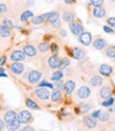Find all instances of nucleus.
<instances>
[{
  "label": "nucleus",
  "mask_w": 115,
  "mask_h": 131,
  "mask_svg": "<svg viewBox=\"0 0 115 131\" xmlns=\"http://www.w3.org/2000/svg\"><path fill=\"white\" fill-rule=\"evenodd\" d=\"M91 108H92V106H91V104H89V103H84V104H80V106H79V111L81 112V113H88L90 110H91Z\"/></svg>",
  "instance_id": "b1692460"
},
{
  "label": "nucleus",
  "mask_w": 115,
  "mask_h": 131,
  "mask_svg": "<svg viewBox=\"0 0 115 131\" xmlns=\"http://www.w3.org/2000/svg\"><path fill=\"white\" fill-rule=\"evenodd\" d=\"M27 4H30V5H33V4H34V2H33V1H32V0H28V1H27Z\"/></svg>",
  "instance_id": "603ef678"
},
{
  "label": "nucleus",
  "mask_w": 115,
  "mask_h": 131,
  "mask_svg": "<svg viewBox=\"0 0 115 131\" xmlns=\"http://www.w3.org/2000/svg\"><path fill=\"white\" fill-rule=\"evenodd\" d=\"M100 112H101V110H96V111H94V112L92 113V116L95 117V118H98V116H99Z\"/></svg>",
  "instance_id": "37998d69"
},
{
  "label": "nucleus",
  "mask_w": 115,
  "mask_h": 131,
  "mask_svg": "<svg viewBox=\"0 0 115 131\" xmlns=\"http://www.w3.org/2000/svg\"><path fill=\"white\" fill-rule=\"evenodd\" d=\"M39 87H44V88H49V89H53L54 88V85L53 84H50L47 80H42L41 83H39Z\"/></svg>",
  "instance_id": "c9c22d12"
},
{
  "label": "nucleus",
  "mask_w": 115,
  "mask_h": 131,
  "mask_svg": "<svg viewBox=\"0 0 115 131\" xmlns=\"http://www.w3.org/2000/svg\"><path fill=\"white\" fill-rule=\"evenodd\" d=\"M64 84H65V83H63L61 79H60V80H56L54 87L57 88V89H59V90H62V89H64Z\"/></svg>",
  "instance_id": "e433bc0d"
},
{
  "label": "nucleus",
  "mask_w": 115,
  "mask_h": 131,
  "mask_svg": "<svg viewBox=\"0 0 115 131\" xmlns=\"http://www.w3.org/2000/svg\"><path fill=\"white\" fill-rule=\"evenodd\" d=\"M62 77H63V72H62V70L55 71V72H53V74L51 75V79H52L53 81L60 80V79H62Z\"/></svg>",
  "instance_id": "5701e85b"
},
{
  "label": "nucleus",
  "mask_w": 115,
  "mask_h": 131,
  "mask_svg": "<svg viewBox=\"0 0 115 131\" xmlns=\"http://www.w3.org/2000/svg\"><path fill=\"white\" fill-rule=\"evenodd\" d=\"M10 70H11L12 73H14V74L20 75V74H22L23 71H24V66L20 61H15L14 63H12Z\"/></svg>",
  "instance_id": "423d86ee"
},
{
  "label": "nucleus",
  "mask_w": 115,
  "mask_h": 131,
  "mask_svg": "<svg viewBox=\"0 0 115 131\" xmlns=\"http://www.w3.org/2000/svg\"><path fill=\"white\" fill-rule=\"evenodd\" d=\"M26 105H27V107H29L30 109H34V110H38L39 109L38 105L34 101H32L31 98H27L26 100Z\"/></svg>",
  "instance_id": "bb28decb"
},
{
  "label": "nucleus",
  "mask_w": 115,
  "mask_h": 131,
  "mask_svg": "<svg viewBox=\"0 0 115 131\" xmlns=\"http://www.w3.org/2000/svg\"><path fill=\"white\" fill-rule=\"evenodd\" d=\"M103 84V78L101 76H98V75H95L93 76L91 79H90V85L92 87L96 88V87H99Z\"/></svg>",
  "instance_id": "6ab92c4d"
},
{
  "label": "nucleus",
  "mask_w": 115,
  "mask_h": 131,
  "mask_svg": "<svg viewBox=\"0 0 115 131\" xmlns=\"http://www.w3.org/2000/svg\"><path fill=\"white\" fill-rule=\"evenodd\" d=\"M75 81H73V80H68V81H65V84H64V91L65 93H67L68 95H71L74 91V89H75Z\"/></svg>",
  "instance_id": "a211bd4d"
},
{
  "label": "nucleus",
  "mask_w": 115,
  "mask_h": 131,
  "mask_svg": "<svg viewBox=\"0 0 115 131\" xmlns=\"http://www.w3.org/2000/svg\"><path fill=\"white\" fill-rule=\"evenodd\" d=\"M78 41L81 43V45H84L86 47L90 46L92 42V35H91V33H89V32H84L83 34H80L78 36Z\"/></svg>",
  "instance_id": "39448f33"
},
{
  "label": "nucleus",
  "mask_w": 115,
  "mask_h": 131,
  "mask_svg": "<svg viewBox=\"0 0 115 131\" xmlns=\"http://www.w3.org/2000/svg\"><path fill=\"white\" fill-rule=\"evenodd\" d=\"M60 98H61V90L59 89H55L54 91L52 92V95H51V100L53 103H57V102H59L60 101Z\"/></svg>",
  "instance_id": "4be33fe9"
},
{
  "label": "nucleus",
  "mask_w": 115,
  "mask_h": 131,
  "mask_svg": "<svg viewBox=\"0 0 115 131\" xmlns=\"http://www.w3.org/2000/svg\"><path fill=\"white\" fill-rule=\"evenodd\" d=\"M3 24L6 26V27H9V28H13L14 27V23H13V21L11 19H4L3 20Z\"/></svg>",
  "instance_id": "4c0bfd02"
},
{
  "label": "nucleus",
  "mask_w": 115,
  "mask_h": 131,
  "mask_svg": "<svg viewBox=\"0 0 115 131\" xmlns=\"http://www.w3.org/2000/svg\"><path fill=\"white\" fill-rule=\"evenodd\" d=\"M72 56L74 57L75 59H78V60H81V59H84L85 58V56H86V53L84 50H81L80 48H77L75 47L72 50Z\"/></svg>",
  "instance_id": "2eb2a0df"
},
{
  "label": "nucleus",
  "mask_w": 115,
  "mask_h": 131,
  "mask_svg": "<svg viewBox=\"0 0 115 131\" xmlns=\"http://www.w3.org/2000/svg\"><path fill=\"white\" fill-rule=\"evenodd\" d=\"M75 1L74 0H64V3H67V4H71V3H74Z\"/></svg>",
  "instance_id": "8fccbe9b"
},
{
  "label": "nucleus",
  "mask_w": 115,
  "mask_h": 131,
  "mask_svg": "<svg viewBox=\"0 0 115 131\" xmlns=\"http://www.w3.org/2000/svg\"><path fill=\"white\" fill-rule=\"evenodd\" d=\"M44 1L48 3H52V2H54V0H44Z\"/></svg>",
  "instance_id": "864d4df0"
},
{
  "label": "nucleus",
  "mask_w": 115,
  "mask_h": 131,
  "mask_svg": "<svg viewBox=\"0 0 115 131\" xmlns=\"http://www.w3.org/2000/svg\"><path fill=\"white\" fill-rule=\"evenodd\" d=\"M84 123L88 128L92 129V128H95L96 125H97V118L93 117L92 115H88V116L84 117Z\"/></svg>",
  "instance_id": "f8f14e48"
},
{
  "label": "nucleus",
  "mask_w": 115,
  "mask_h": 131,
  "mask_svg": "<svg viewBox=\"0 0 115 131\" xmlns=\"http://www.w3.org/2000/svg\"><path fill=\"white\" fill-rule=\"evenodd\" d=\"M33 16H34L33 12H31V11H24V12L21 14V16H20V20H21V21H27V20H29L30 18H32Z\"/></svg>",
  "instance_id": "393cba45"
},
{
  "label": "nucleus",
  "mask_w": 115,
  "mask_h": 131,
  "mask_svg": "<svg viewBox=\"0 0 115 131\" xmlns=\"http://www.w3.org/2000/svg\"><path fill=\"white\" fill-rule=\"evenodd\" d=\"M70 64H71V61H70V59H68V58H62V59L60 60V64H59V70H64L65 68H68Z\"/></svg>",
  "instance_id": "2f4dec72"
},
{
  "label": "nucleus",
  "mask_w": 115,
  "mask_h": 131,
  "mask_svg": "<svg viewBox=\"0 0 115 131\" xmlns=\"http://www.w3.org/2000/svg\"><path fill=\"white\" fill-rule=\"evenodd\" d=\"M59 35L62 36V37H65L67 36V32H65L63 29H61V30H59Z\"/></svg>",
  "instance_id": "49530a36"
},
{
  "label": "nucleus",
  "mask_w": 115,
  "mask_h": 131,
  "mask_svg": "<svg viewBox=\"0 0 115 131\" xmlns=\"http://www.w3.org/2000/svg\"><path fill=\"white\" fill-rule=\"evenodd\" d=\"M60 23H61V22H60V20H57V21H55L54 23H52L51 26H52L53 28L57 29V28H59V27H60Z\"/></svg>",
  "instance_id": "c03bdc74"
},
{
  "label": "nucleus",
  "mask_w": 115,
  "mask_h": 131,
  "mask_svg": "<svg viewBox=\"0 0 115 131\" xmlns=\"http://www.w3.org/2000/svg\"><path fill=\"white\" fill-rule=\"evenodd\" d=\"M91 95V89L88 86H81L76 92V96L79 100H87Z\"/></svg>",
  "instance_id": "f03ea898"
},
{
  "label": "nucleus",
  "mask_w": 115,
  "mask_h": 131,
  "mask_svg": "<svg viewBox=\"0 0 115 131\" xmlns=\"http://www.w3.org/2000/svg\"><path fill=\"white\" fill-rule=\"evenodd\" d=\"M34 94L41 101H48L49 98H50V92H49V90L44 87H39L38 89H36Z\"/></svg>",
  "instance_id": "f257e3e1"
},
{
  "label": "nucleus",
  "mask_w": 115,
  "mask_h": 131,
  "mask_svg": "<svg viewBox=\"0 0 115 131\" xmlns=\"http://www.w3.org/2000/svg\"><path fill=\"white\" fill-rule=\"evenodd\" d=\"M62 19L65 22L71 23L72 21L75 20V14H74L73 12H64L62 14Z\"/></svg>",
  "instance_id": "412c9836"
},
{
  "label": "nucleus",
  "mask_w": 115,
  "mask_h": 131,
  "mask_svg": "<svg viewBox=\"0 0 115 131\" xmlns=\"http://www.w3.org/2000/svg\"><path fill=\"white\" fill-rule=\"evenodd\" d=\"M17 118H18V114L13 110L7 111L4 114V122L6 123V124H11V123H13L15 119H17Z\"/></svg>",
  "instance_id": "ddd939ff"
},
{
  "label": "nucleus",
  "mask_w": 115,
  "mask_h": 131,
  "mask_svg": "<svg viewBox=\"0 0 115 131\" xmlns=\"http://www.w3.org/2000/svg\"><path fill=\"white\" fill-rule=\"evenodd\" d=\"M107 22H108L109 26H111L112 28L115 29V17H110V18H108Z\"/></svg>",
  "instance_id": "58836bf2"
},
{
  "label": "nucleus",
  "mask_w": 115,
  "mask_h": 131,
  "mask_svg": "<svg viewBox=\"0 0 115 131\" xmlns=\"http://www.w3.org/2000/svg\"><path fill=\"white\" fill-rule=\"evenodd\" d=\"M41 76H42V73L40 72V71L33 70V71L30 72V74H29V76H28V80H29L30 84L36 85V84H38V81L40 80Z\"/></svg>",
  "instance_id": "20e7f679"
},
{
  "label": "nucleus",
  "mask_w": 115,
  "mask_h": 131,
  "mask_svg": "<svg viewBox=\"0 0 115 131\" xmlns=\"http://www.w3.org/2000/svg\"><path fill=\"white\" fill-rule=\"evenodd\" d=\"M7 11V6L4 3H0V14H3Z\"/></svg>",
  "instance_id": "ea45409f"
},
{
  "label": "nucleus",
  "mask_w": 115,
  "mask_h": 131,
  "mask_svg": "<svg viewBox=\"0 0 115 131\" xmlns=\"http://www.w3.org/2000/svg\"><path fill=\"white\" fill-rule=\"evenodd\" d=\"M20 121L17 118V119H15L13 123H11V124H7V129L9 130H17L19 127H20Z\"/></svg>",
  "instance_id": "a878e982"
},
{
  "label": "nucleus",
  "mask_w": 115,
  "mask_h": 131,
  "mask_svg": "<svg viewBox=\"0 0 115 131\" xmlns=\"http://www.w3.org/2000/svg\"><path fill=\"white\" fill-rule=\"evenodd\" d=\"M1 72H4V69L2 68V66H0V73Z\"/></svg>",
  "instance_id": "5fc2aeb1"
},
{
  "label": "nucleus",
  "mask_w": 115,
  "mask_h": 131,
  "mask_svg": "<svg viewBox=\"0 0 115 131\" xmlns=\"http://www.w3.org/2000/svg\"><path fill=\"white\" fill-rule=\"evenodd\" d=\"M60 60L61 59H59L58 56L53 55V56H51L50 58L48 59V64H49V67H50L51 69H59Z\"/></svg>",
  "instance_id": "1a4fd4ad"
},
{
  "label": "nucleus",
  "mask_w": 115,
  "mask_h": 131,
  "mask_svg": "<svg viewBox=\"0 0 115 131\" xmlns=\"http://www.w3.org/2000/svg\"><path fill=\"white\" fill-rule=\"evenodd\" d=\"M98 94H99V97L100 98H102V100H107V98L111 97V95H112V89H111L110 86L106 85V86H103V87L100 88L99 93H98Z\"/></svg>",
  "instance_id": "0eeeda50"
},
{
  "label": "nucleus",
  "mask_w": 115,
  "mask_h": 131,
  "mask_svg": "<svg viewBox=\"0 0 115 131\" xmlns=\"http://www.w3.org/2000/svg\"><path fill=\"white\" fill-rule=\"evenodd\" d=\"M103 31L106 32V33H108V34H111V33H113L114 31H113V29L112 28H110V27H108V26H105L103 27Z\"/></svg>",
  "instance_id": "79ce46f5"
},
{
  "label": "nucleus",
  "mask_w": 115,
  "mask_h": 131,
  "mask_svg": "<svg viewBox=\"0 0 115 131\" xmlns=\"http://www.w3.org/2000/svg\"><path fill=\"white\" fill-rule=\"evenodd\" d=\"M99 73L102 76H110L112 73H113V68L111 67L110 64H107V63H102L99 66V69H98Z\"/></svg>",
  "instance_id": "6e6552de"
},
{
  "label": "nucleus",
  "mask_w": 115,
  "mask_h": 131,
  "mask_svg": "<svg viewBox=\"0 0 115 131\" xmlns=\"http://www.w3.org/2000/svg\"><path fill=\"white\" fill-rule=\"evenodd\" d=\"M49 49H50V45H49L47 41L39 43V46H38V51H39V52H41V53H45V52H48V51H49Z\"/></svg>",
  "instance_id": "cd10ccee"
},
{
  "label": "nucleus",
  "mask_w": 115,
  "mask_h": 131,
  "mask_svg": "<svg viewBox=\"0 0 115 131\" xmlns=\"http://www.w3.org/2000/svg\"><path fill=\"white\" fill-rule=\"evenodd\" d=\"M32 117V114L31 112L27 111V110H23L21 111L19 114H18V119L20 121V123H23V124H26V123H29L30 119Z\"/></svg>",
  "instance_id": "dca6fc26"
},
{
  "label": "nucleus",
  "mask_w": 115,
  "mask_h": 131,
  "mask_svg": "<svg viewBox=\"0 0 115 131\" xmlns=\"http://www.w3.org/2000/svg\"><path fill=\"white\" fill-rule=\"evenodd\" d=\"M92 14L95 18H103L107 15V11L103 6H94Z\"/></svg>",
  "instance_id": "9b49d317"
},
{
  "label": "nucleus",
  "mask_w": 115,
  "mask_h": 131,
  "mask_svg": "<svg viewBox=\"0 0 115 131\" xmlns=\"http://www.w3.org/2000/svg\"><path fill=\"white\" fill-rule=\"evenodd\" d=\"M26 53L23 51H19V50H16L11 54V60L13 61H22L26 59Z\"/></svg>",
  "instance_id": "9d476101"
},
{
  "label": "nucleus",
  "mask_w": 115,
  "mask_h": 131,
  "mask_svg": "<svg viewBox=\"0 0 115 131\" xmlns=\"http://www.w3.org/2000/svg\"><path fill=\"white\" fill-rule=\"evenodd\" d=\"M57 20H59V14L57 13V12H54V13L50 16V18L48 19V21L50 22L51 24H52V23H54V22H55V21H57Z\"/></svg>",
  "instance_id": "72a5a7b5"
},
{
  "label": "nucleus",
  "mask_w": 115,
  "mask_h": 131,
  "mask_svg": "<svg viewBox=\"0 0 115 131\" xmlns=\"http://www.w3.org/2000/svg\"><path fill=\"white\" fill-rule=\"evenodd\" d=\"M106 55L110 58H115V47L110 46L106 49Z\"/></svg>",
  "instance_id": "c85d7f7f"
},
{
  "label": "nucleus",
  "mask_w": 115,
  "mask_h": 131,
  "mask_svg": "<svg viewBox=\"0 0 115 131\" xmlns=\"http://www.w3.org/2000/svg\"><path fill=\"white\" fill-rule=\"evenodd\" d=\"M93 48L96 50H103L107 48V41L103 38H97L93 41Z\"/></svg>",
  "instance_id": "f3484780"
},
{
  "label": "nucleus",
  "mask_w": 115,
  "mask_h": 131,
  "mask_svg": "<svg viewBox=\"0 0 115 131\" xmlns=\"http://www.w3.org/2000/svg\"><path fill=\"white\" fill-rule=\"evenodd\" d=\"M89 2L93 6H102L105 0H89Z\"/></svg>",
  "instance_id": "f704fd0d"
},
{
  "label": "nucleus",
  "mask_w": 115,
  "mask_h": 131,
  "mask_svg": "<svg viewBox=\"0 0 115 131\" xmlns=\"http://www.w3.org/2000/svg\"><path fill=\"white\" fill-rule=\"evenodd\" d=\"M4 127H5V124H4V122H3L2 119H0V130L4 129Z\"/></svg>",
  "instance_id": "de8ad7c7"
},
{
  "label": "nucleus",
  "mask_w": 115,
  "mask_h": 131,
  "mask_svg": "<svg viewBox=\"0 0 115 131\" xmlns=\"http://www.w3.org/2000/svg\"><path fill=\"white\" fill-rule=\"evenodd\" d=\"M0 77H7V74H5L4 72H1L0 73Z\"/></svg>",
  "instance_id": "3c124183"
},
{
  "label": "nucleus",
  "mask_w": 115,
  "mask_h": 131,
  "mask_svg": "<svg viewBox=\"0 0 115 131\" xmlns=\"http://www.w3.org/2000/svg\"><path fill=\"white\" fill-rule=\"evenodd\" d=\"M114 103H115V100L111 96L109 98H107V100H103V102L101 103V106L102 107H112Z\"/></svg>",
  "instance_id": "7c9ffc66"
},
{
  "label": "nucleus",
  "mask_w": 115,
  "mask_h": 131,
  "mask_svg": "<svg viewBox=\"0 0 115 131\" xmlns=\"http://www.w3.org/2000/svg\"><path fill=\"white\" fill-rule=\"evenodd\" d=\"M50 49H51V51H52L53 53H55V54L58 52V47H57L56 43H52V46L50 47Z\"/></svg>",
  "instance_id": "a19ab883"
},
{
  "label": "nucleus",
  "mask_w": 115,
  "mask_h": 131,
  "mask_svg": "<svg viewBox=\"0 0 115 131\" xmlns=\"http://www.w3.org/2000/svg\"><path fill=\"white\" fill-rule=\"evenodd\" d=\"M44 20L45 19L43 17V15H39V16H36V17H34L32 19V23L35 24V26H38V24H41Z\"/></svg>",
  "instance_id": "c756f323"
},
{
  "label": "nucleus",
  "mask_w": 115,
  "mask_h": 131,
  "mask_svg": "<svg viewBox=\"0 0 115 131\" xmlns=\"http://www.w3.org/2000/svg\"><path fill=\"white\" fill-rule=\"evenodd\" d=\"M114 59H115V58H114Z\"/></svg>",
  "instance_id": "6e6d98bb"
},
{
  "label": "nucleus",
  "mask_w": 115,
  "mask_h": 131,
  "mask_svg": "<svg viewBox=\"0 0 115 131\" xmlns=\"http://www.w3.org/2000/svg\"><path fill=\"white\" fill-rule=\"evenodd\" d=\"M97 119H98V121H100V122H103V123H105V122H108V121L110 119V115H109V113H108V112H103V111H101Z\"/></svg>",
  "instance_id": "473e14b6"
},
{
  "label": "nucleus",
  "mask_w": 115,
  "mask_h": 131,
  "mask_svg": "<svg viewBox=\"0 0 115 131\" xmlns=\"http://www.w3.org/2000/svg\"><path fill=\"white\" fill-rule=\"evenodd\" d=\"M12 34L11 32V28L6 27V26H0V37L2 38H6V37H10Z\"/></svg>",
  "instance_id": "aec40b11"
},
{
  "label": "nucleus",
  "mask_w": 115,
  "mask_h": 131,
  "mask_svg": "<svg viewBox=\"0 0 115 131\" xmlns=\"http://www.w3.org/2000/svg\"><path fill=\"white\" fill-rule=\"evenodd\" d=\"M69 27H70V30L72 32V34L75 35V36H79L80 34H83L84 33V27L81 26L79 22L72 21L71 23H69Z\"/></svg>",
  "instance_id": "7ed1b4c3"
},
{
  "label": "nucleus",
  "mask_w": 115,
  "mask_h": 131,
  "mask_svg": "<svg viewBox=\"0 0 115 131\" xmlns=\"http://www.w3.org/2000/svg\"><path fill=\"white\" fill-rule=\"evenodd\" d=\"M5 61H6V57L5 56H2L1 58H0V66H3L5 63Z\"/></svg>",
  "instance_id": "a18cd8bd"
},
{
  "label": "nucleus",
  "mask_w": 115,
  "mask_h": 131,
  "mask_svg": "<svg viewBox=\"0 0 115 131\" xmlns=\"http://www.w3.org/2000/svg\"><path fill=\"white\" fill-rule=\"evenodd\" d=\"M23 52L29 57H34L37 54V49L33 45H26L23 47Z\"/></svg>",
  "instance_id": "4468645a"
},
{
  "label": "nucleus",
  "mask_w": 115,
  "mask_h": 131,
  "mask_svg": "<svg viewBox=\"0 0 115 131\" xmlns=\"http://www.w3.org/2000/svg\"><path fill=\"white\" fill-rule=\"evenodd\" d=\"M22 130H23V131H27V130H31V131H33V130H34V128L31 127V126H26L24 128H22Z\"/></svg>",
  "instance_id": "09e8293b"
}]
</instances>
